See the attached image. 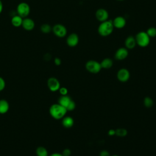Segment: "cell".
Here are the masks:
<instances>
[{"instance_id":"cell-6","label":"cell","mask_w":156,"mask_h":156,"mask_svg":"<svg viewBox=\"0 0 156 156\" xmlns=\"http://www.w3.org/2000/svg\"><path fill=\"white\" fill-rule=\"evenodd\" d=\"M52 31L54 34L58 38H63L67 34L66 27L62 24H55L52 28Z\"/></svg>"},{"instance_id":"cell-17","label":"cell","mask_w":156,"mask_h":156,"mask_svg":"<svg viewBox=\"0 0 156 156\" xmlns=\"http://www.w3.org/2000/svg\"><path fill=\"white\" fill-rule=\"evenodd\" d=\"M72 99L70 98L69 96H68V95H62L58 100V103L59 104H60L61 105L63 106L64 107L66 108V107L68 106V105L69 104V103L70 102V101Z\"/></svg>"},{"instance_id":"cell-16","label":"cell","mask_w":156,"mask_h":156,"mask_svg":"<svg viewBox=\"0 0 156 156\" xmlns=\"http://www.w3.org/2000/svg\"><path fill=\"white\" fill-rule=\"evenodd\" d=\"M23 20V18L21 16H20V15L16 14L12 16V20H11V23H12V24L14 27H18L20 26H21Z\"/></svg>"},{"instance_id":"cell-26","label":"cell","mask_w":156,"mask_h":156,"mask_svg":"<svg viewBox=\"0 0 156 156\" xmlns=\"http://www.w3.org/2000/svg\"><path fill=\"white\" fill-rule=\"evenodd\" d=\"M58 91L61 95H67L68 94V89L65 87H60Z\"/></svg>"},{"instance_id":"cell-4","label":"cell","mask_w":156,"mask_h":156,"mask_svg":"<svg viewBox=\"0 0 156 156\" xmlns=\"http://www.w3.org/2000/svg\"><path fill=\"white\" fill-rule=\"evenodd\" d=\"M86 69L90 73L97 74L99 73L102 69L101 63L94 60H90L85 63Z\"/></svg>"},{"instance_id":"cell-3","label":"cell","mask_w":156,"mask_h":156,"mask_svg":"<svg viewBox=\"0 0 156 156\" xmlns=\"http://www.w3.org/2000/svg\"><path fill=\"white\" fill-rule=\"evenodd\" d=\"M135 38L136 45H138L141 48L147 47L151 41V38L144 31H140L138 32L135 36Z\"/></svg>"},{"instance_id":"cell-15","label":"cell","mask_w":156,"mask_h":156,"mask_svg":"<svg viewBox=\"0 0 156 156\" xmlns=\"http://www.w3.org/2000/svg\"><path fill=\"white\" fill-rule=\"evenodd\" d=\"M62 125L65 128H70L74 125V119L71 116H64L62 118Z\"/></svg>"},{"instance_id":"cell-11","label":"cell","mask_w":156,"mask_h":156,"mask_svg":"<svg viewBox=\"0 0 156 156\" xmlns=\"http://www.w3.org/2000/svg\"><path fill=\"white\" fill-rule=\"evenodd\" d=\"M79 41V38L77 34L71 33L66 38V42L68 46L69 47H75L76 46Z\"/></svg>"},{"instance_id":"cell-14","label":"cell","mask_w":156,"mask_h":156,"mask_svg":"<svg viewBox=\"0 0 156 156\" xmlns=\"http://www.w3.org/2000/svg\"><path fill=\"white\" fill-rule=\"evenodd\" d=\"M124 44H125V48L128 50L133 49L136 45L135 37L132 35L128 36L125 40Z\"/></svg>"},{"instance_id":"cell-24","label":"cell","mask_w":156,"mask_h":156,"mask_svg":"<svg viewBox=\"0 0 156 156\" xmlns=\"http://www.w3.org/2000/svg\"><path fill=\"white\" fill-rule=\"evenodd\" d=\"M146 32L150 38H154L156 37V28L155 27H149Z\"/></svg>"},{"instance_id":"cell-25","label":"cell","mask_w":156,"mask_h":156,"mask_svg":"<svg viewBox=\"0 0 156 156\" xmlns=\"http://www.w3.org/2000/svg\"><path fill=\"white\" fill-rule=\"evenodd\" d=\"M75 108H76V103L74 102V101L71 100L70 101V102L69 103V104L68 105V106L66 107V109L67 112L68 111H73L75 109Z\"/></svg>"},{"instance_id":"cell-20","label":"cell","mask_w":156,"mask_h":156,"mask_svg":"<svg viewBox=\"0 0 156 156\" xmlns=\"http://www.w3.org/2000/svg\"><path fill=\"white\" fill-rule=\"evenodd\" d=\"M36 154L37 156H48V152L47 149L42 146L37 147L36 150Z\"/></svg>"},{"instance_id":"cell-34","label":"cell","mask_w":156,"mask_h":156,"mask_svg":"<svg viewBox=\"0 0 156 156\" xmlns=\"http://www.w3.org/2000/svg\"><path fill=\"white\" fill-rule=\"evenodd\" d=\"M117 1H125V0H116Z\"/></svg>"},{"instance_id":"cell-35","label":"cell","mask_w":156,"mask_h":156,"mask_svg":"<svg viewBox=\"0 0 156 156\" xmlns=\"http://www.w3.org/2000/svg\"><path fill=\"white\" fill-rule=\"evenodd\" d=\"M111 156H119V155H111Z\"/></svg>"},{"instance_id":"cell-29","label":"cell","mask_w":156,"mask_h":156,"mask_svg":"<svg viewBox=\"0 0 156 156\" xmlns=\"http://www.w3.org/2000/svg\"><path fill=\"white\" fill-rule=\"evenodd\" d=\"M99 156H111L110 153L106 150H102L99 153Z\"/></svg>"},{"instance_id":"cell-1","label":"cell","mask_w":156,"mask_h":156,"mask_svg":"<svg viewBox=\"0 0 156 156\" xmlns=\"http://www.w3.org/2000/svg\"><path fill=\"white\" fill-rule=\"evenodd\" d=\"M67 110L65 107L61 105L58 103L52 104L49 108V113L51 116L55 119H62L66 115Z\"/></svg>"},{"instance_id":"cell-19","label":"cell","mask_w":156,"mask_h":156,"mask_svg":"<svg viewBox=\"0 0 156 156\" xmlns=\"http://www.w3.org/2000/svg\"><path fill=\"white\" fill-rule=\"evenodd\" d=\"M100 63H101V66L102 69V68H104V69H109V68H112V66H113V60L111 58H105L101 61V62Z\"/></svg>"},{"instance_id":"cell-7","label":"cell","mask_w":156,"mask_h":156,"mask_svg":"<svg viewBox=\"0 0 156 156\" xmlns=\"http://www.w3.org/2000/svg\"><path fill=\"white\" fill-rule=\"evenodd\" d=\"M116 77L119 82H126L130 78V72L126 68H121L118 71Z\"/></svg>"},{"instance_id":"cell-10","label":"cell","mask_w":156,"mask_h":156,"mask_svg":"<svg viewBox=\"0 0 156 156\" xmlns=\"http://www.w3.org/2000/svg\"><path fill=\"white\" fill-rule=\"evenodd\" d=\"M48 87L49 89L53 92L57 91L60 88V84L57 79L55 77H50L48 80Z\"/></svg>"},{"instance_id":"cell-12","label":"cell","mask_w":156,"mask_h":156,"mask_svg":"<svg viewBox=\"0 0 156 156\" xmlns=\"http://www.w3.org/2000/svg\"><path fill=\"white\" fill-rule=\"evenodd\" d=\"M112 23L114 26V28L116 29H122L125 27L126 24V20L125 18L122 16H118L115 17L113 20H112Z\"/></svg>"},{"instance_id":"cell-5","label":"cell","mask_w":156,"mask_h":156,"mask_svg":"<svg viewBox=\"0 0 156 156\" xmlns=\"http://www.w3.org/2000/svg\"><path fill=\"white\" fill-rule=\"evenodd\" d=\"M30 12V7L29 5L24 2H20L16 7V14L21 16L23 18L28 16Z\"/></svg>"},{"instance_id":"cell-33","label":"cell","mask_w":156,"mask_h":156,"mask_svg":"<svg viewBox=\"0 0 156 156\" xmlns=\"http://www.w3.org/2000/svg\"><path fill=\"white\" fill-rule=\"evenodd\" d=\"M2 10H3V4H2L1 0H0V14L1 13Z\"/></svg>"},{"instance_id":"cell-31","label":"cell","mask_w":156,"mask_h":156,"mask_svg":"<svg viewBox=\"0 0 156 156\" xmlns=\"http://www.w3.org/2000/svg\"><path fill=\"white\" fill-rule=\"evenodd\" d=\"M108 135L109 136H113L115 135V129H110L108 131Z\"/></svg>"},{"instance_id":"cell-18","label":"cell","mask_w":156,"mask_h":156,"mask_svg":"<svg viewBox=\"0 0 156 156\" xmlns=\"http://www.w3.org/2000/svg\"><path fill=\"white\" fill-rule=\"evenodd\" d=\"M9 110V104L5 99L0 100V113H6Z\"/></svg>"},{"instance_id":"cell-21","label":"cell","mask_w":156,"mask_h":156,"mask_svg":"<svg viewBox=\"0 0 156 156\" xmlns=\"http://www.w3.org/2000/svg\"><path fill=\"white\" fill-rule=\"evenodd\" d=\"M127 135V130L124 128H118L115 129V135L119 137H124Z\"/></svg>"},{"instance_id":"cell-9","label":"cell","mask_w":156,"mask_h":156,"mask_svg":"<svg viewBox=\"0 0 156 156\" xmlns=\"http://www.w3.org/2000/svg\"><path fill=\"white\" fill-rule=\"evenodd\" d=\"M128 55V49L125 47H121L116 51L115 53V58L117 60H123L127 57Z\"/></svg>"},{"instance_id":"cell-8","label":"cell","mask_w":156,"mask_h":156,"mask_svg":"<svg viewBox=\"0 0 156 156\" xmlns=\"http://www.w3.org/2000/svg\"><path fill=\"white\" fill-rule=\"evenodd\" d=\"M95 16L98 21L102 23L108 20L109 15L107 10L103 8H100L96 10L95 13Z\"/></svg>"},{"instance_id":"cell-22","label":"cell","mask_w":156,"mask_h":156,"mask_svg":"<svg viewBox=\"0 0 156 156\" xmlns=\"http://www.w3.org/2000/svg\"><path fill=\"white\" fill-rule=\"evenodd\" d=\"M52 27L49 24H43L41 26L40 30L44 34H48L52 31Z\"/></svg>"},{"instance_id":"cell-28","label":"cell","mask_w":156,"mask_h":156,"mask_svg":"<svg viewBox=\"0 0 156 156\" xmlns=\"http://www.w3.org/2000/svg\"><path fill=\"white\" fill-rule=\"evenodd\" d=\"M71 154V150L69 149H68V148L67 149H65L63 151L62 153L63 156H70Z\"/></svg>"},{"instance_id":"cell-27","label":"cell","mask_w":156,"mask_h":156,"mask_svg":"<svg viewBox=\"0 0 156 156\" xmlns=\"http://www.w3.org/2000/svg\"><path fill=\"white\" fill-rule=\"evenodd\" d=\"M5 87V82L4 79L0 77V91L3 90Z\"/></svg>"},{"instance_id":"cell-13","label":"cell","mask_w":156,"mask_h":156,"mask_svg":"<svg viewBox=\"0 0 156 156\" xmlns=\"http://www.w3.org/2000/svg\"><path fill=\"white\" fill-rule=\"evenodd\" d=\"M21 26L24 30L30 31L32 30L35 27V22L32 19L26 17L23 18Z\"/></svg>"},{"instance_id":"cell-32","label":"cell","mask_w":156,"mask_h":156,"mask_svg":"<svg viewBox=\"0 0 156 156\" xmlns=\"http://www.w3.org/2000/svg\"><path fill=\"white\" fill-rule=\"evenodd\" d=\"M49 156H63L62 154L60 153H57V152H55V153H53L52 154H51Z\"/></svg>"},{"instance_id":"cell-2","label":"cell","mask_w":156,"mask_h":156,"mask_svg":"<svg viewBox=\"0 0 156 156\" xmlns=\"http://www.w3.org/2000/svg\"><path fill=\"white\" fill-rule=\"evenodd\" d=\"M114 29L112 20H107L101 23L98 27V32L102 37H108L112 34Z\"/></svg>"},{"instance_id":"cell-23","label":"cell","mask_w":156,"mask_h":156,"mask_svg":"<svg viewBox=\"0 0 156 156\" xmlns=\"http://www.w3.org/2000/svg\"><path fill=\"white\" fill-rule=\"evenodd\" d=\"M143 104L146 107L150 108V107H152V105L154 104L153 99L149 96L145 97L143 100Z\"/></svg>"},{"instance_id":"cell-30","label":"cell","mask_w":156,"mask_h":156,"mask_svg":"<svg viewBox=\"0 0 156 156\" xmlns=\"http://www.w3.org/2000/svg\"><path fill=\"white\" fill-rule=\"evenodd\" d=\"M61 63H62V61H61L60 58H58V57L55 58V59H54V63H55V65H56L57 66H59V65H60Z\"/></svg>"}]
</instances>
